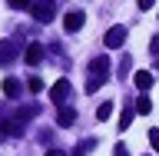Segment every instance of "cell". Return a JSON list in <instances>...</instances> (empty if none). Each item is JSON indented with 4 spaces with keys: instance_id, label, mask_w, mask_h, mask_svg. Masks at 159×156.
Listing matches in <instances>:
<instances>
[{
    "instance_id": "1",
    "label": "cell",
    "mask_w": 159,
    "mask_h": 156,
    "mask_svg": "<svg viewBox=\"0 0 159 156\" xmlns=\"http://www.w3.org/2000/svg\"><path fill=\"white\" fill-rule=\"evenodd\" d=\"M30 13H33V20H37V23H50V20L57 17V3H53V0H37Z\"/></svg>"
},
{
    "instance_id": "2",
    "label": "cell",
    "mask_w": 159,
    "mask_h": 156,
    "mask_svg": "<svg viewBox=\"0 0 159 156\" xmlns=\"http://www.w3.org/2000/svg\"><path fill=\"white\" fill-rule=\"evenodd\" d=\"M113 73V63H109V53H99V57L89 60V77H99V80H109Z\"/></svg>"
},
{
    "instance_id": "3",
    "label": "cell",
    "mask_w": 159,
    "mask_h": 156,
    "mask_svg": "<svg viewBox=\"0 0 159 156\" xmlns=\"http://www.w3.org/2000/svg\"><path fill=\"white\" fill-rule=\"evenodd\" d=\"M70 93H73V83H70V80H57V83L50 87V103L63 106V103L70 100Z\"/></svg>"
},
{
    "instance_id": "4",
    "label": "cell",
    "mask_w": 159,
    "mask_h": 156,
    "mask_svg": "<svg viewBox=\"0 0 159 156\" xmlns=\"http://www.w3.org/2000/svg\"><path fill=\"white\" fill-rule=\"evenodd\" d=\"M123 43H126V27H109L106 37H103V47L106 50H119Z\"/></svg>"
},
{
    "instance_id": "5",
    "label": "cell",
    "mask_w": 159,
    "mask_h": 156,
    "mask_svg": "<svg viewBox=\"0 0 159 156\" xmlns=\"http://www.w3.org/2000/svg\"><path fill=\"white\" fill-rule=\"evenodd\" d=\"M83 23H86V13H83V10H70L66 17H63V30H66V33L83 30Z\"/></svg>"
},
{
    "instance_id": "6",
    "label": "cell",
    "mask_w": 159,
    "mask_h": 156,
    "mask_svg": "<svg viewBox=\"0 0 159 156\" xmlns=\"http://www.w3.org/2000/svg\"><path fill=\"white\" fill-rule=\"evenodd\" d=\"M17 60V43L13 40H0V67H10Z\"/></svg>"
},
{
    "instance_id": "7",
    "label": "cell",
    "mask_w": 159,
    "mask_h": 156,
    "mask_svg": "<svg viewBox=\"0 0 159 156\" xmlns=\"http://www.w3.org/2000/svg\"><path fill=\"white\" fill-rule=\"evenodd\" d=\"M73 123H76V110L73 106H60L57 110V126L66 130V126H73Z\"/></svg>"
},
{
    "instance_id": "8",
    "label": "cell",
    "mask_w": 159,
    "mask_h": 156,
    "mask_svg": "<svg viewBox=\"0 0 159 156\" xmlns=\"http://www.w3.org/2000/svg\"><path fill=\"white\" fill-rule=\"evenodd\" d=\"M20 93H23V83H20L17 77H7V80H3V97H7V100H17Z\"/></svg>"
},
{
    "instance_id": "9",
    "label": "cell",
    "mask_w": 159,
    "mask_h": 156,
    "mask_svg": "<svg viewBox=\"0 0 159 156\" xmlns=\"http://www.w3.org/2000/svg\"><path fill=\"white\" fill-rule=\"evenodd\" d=\"M23 60H27L30 67L43 63V43H30V47H27V53H23Z\"/></svg>"
},
{
    "instance_id": "10",
    "label": "cell",
    "mask_w": 159,
    "mask_h": 156,
    "mask_svg": "<svg viewBox=\"0 0 159 156\" xmlns=\"http://www.w3.org/2000/svg\"><path fill=\"white\" fill-rule=\"evenodd\" d=\"M133 83H136V87L143 90V93H146V90L152 87L156 80H152V73H149V70H136V77H133Z\"/></svg>"
},
{
    "instance_id": "11",
    "label": "cell",
    "mask_w": 159,
    "mask_h": 156,
    "mask_svg": "<svg viewBox=\"0 0 159 156\" xmlns=\"http://www.w3.org/2000/svg\"><path fill=\"white\" fill-rule=\"evenodd\" d=\"M109 116H113V103L106 100V103H99V106H96V120H99V123H106Z\"/></svg>"
},
{
    "instance_id": "12",
    "label": "cell",
    "mask_w": 159,
    "mask_h": 156,
    "mask_svg": "<svg viewBox=\"0 0 159 156\" xmlns=\"http://www.w3.org/2000/svg\"><path fill=\"white\" fill-rule=\"evenodd\" d=\"M7 3H10V10H33L37 0H7Z\"/></svg>"
},
{
    "instance_id": "13",
    "label": "cell",
    "mask_w": 159,
    "mask_h": 156,
    "mask_svg": "<svg viewBox=\"0 0 159 156\" xmlns=\"http://www.w3.org/2000/svg\"><path fill=\"white\" fill-rule=\"evenodd\" d=\"M93 146H96V139H83V143H80V146L73 149V156H86V153H89Z\"/></svg>"
},
{
    "instance_id": "14",
    "label": "cell",
    "mask_w": 159,
    "mask_h": 156,
    "mask_svg": "<svg viewBox=\"0 0 159 156\" xmlns=\"http://www.w3.org/2000/svg\"><path fill=\"white\" fill-rule=\"evenodd\" d=\"M129 123H133V110H123V116H119V130H129Z\"/></svg>"
},
{
    "instance_id": "15",
    "label": "cell",
    "mask_w": 159,
    "mask_h": 156,
    "mask_svg": "<svg viewBox=\"0 0 159 156\" xmlns=\"http://www.w3.org/2000/svg\"><path fill=\"white\" fill-rule=\"evenodd\" d=\"M149 110H152L149 97H139V100H136V113H149Z\"/></svg>"
},
{
    "instance_id": "16",
    "label": "cell",
    "mask_w": 159,
    "mask_h": 156,
    "mask_svg": "<svg viewBox=\"0 0 159 156\" xmlns=\"http://www.w3.org/2000/svg\"><path fill=\"white\" fill-rule=\"evenodd\" d=\"M99 83H106V80H99V77H89V80H86V93H96V90H99Z\"/></svg>"
},
{
    "instance_id": "17",
    "label": "cell",
    "mask_w": 159,
    "mask_h": 156,
    "mask_svg": "<svg viewBox=\"0 0 159 156\" xmlns=\"http://www.w3.org/2000/svg\"><path fill=\"white\" fill-rule=\"evenodd\" d=\"M27 87L33 90V93H40V90H43V80H40V77H30V80H27Z\"/></svg>"
},
{
    "instance_id": "18",
    "label": "cell",
    "mask_w": 159,
    "mask_h": 156,
    "mask_svg": "<svg viewBox=\"0 0 159 156\" xmlns=\"http://www.w3.org/2000/svg\"><path fill=\"white\" fill-rule=\"evenodd\" d=\"M149 146L159 153V130H152V133H149Z\"/></svg>"
},
{
    "instance_id": "19",
    "label": "cell",
    "mask_w": 159,
    "mask_h": 156,
    "mask_svg": "<svg viewBox=\"0 0 159 156\" xmlns=\"http://www.w3.org/2000/svg\"><path fill=\"white\" fill-rule=\"evenodd\" d=\"M113 156H129V149H126V143H116V149H113Z\"/></svg>"
},
{
    "instance_id": "20",
    "label": "cell",
    "mask_w": 159,
    "mask_h": 156,
    "mask_svg": "<svg viewBox=\"0 0 159 156\" xmlns=\"http://www.w3.org/2000/svg\"><path fill=\"white\" fill-rule=\"evenodd\" d=\"M156 7V0H139V10H152Z\"/></svg>"
},
{
    "instance_id": "21",
    "label": "cell",
    "mask_w": 159,
    "mask_h": 156,
    "mask_svg": "<svg viewBox=\"0 0 159 156\" xmlns=\"http://www.w3.org/2000/svg\"><path fill=\"white\" fill-rule=\"evenodd\" d=\"M149 47H152V57H156V53H159V37H152V40H149Z\"/></svg>"
},
{
    "instance_id": "22",
    "label": "cell",
    "mask_w": 159,
    "mask_h": 156,
    "mask_svg": "<svg viewBox=\"0 0 159 156\" xmlns=\"http://www.w3.org/2000/svg\"><path fill=\"white\" fill-rule=\"evenodd\" d=\"M43 156H66V153H63V149H47Z\"/></svg>"
}]
</instances>
